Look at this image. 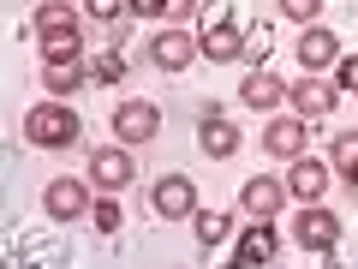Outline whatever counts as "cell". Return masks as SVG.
<instances>
[{"label": "cell", "instance_id": "cell-18", "mask_svg": "<svg viewBox=\"0 0 358 269\" xmlns=\"http://www.w3.org/2000/svg\"><path fill=\"white\" fill-rule=\"evenodd\" d=\"M42 60H84V25L78 30H42Z\"/></svg>", "mask_w": 358, "mask_h": 269}, {"label": "cell", "instance_id": "cell-23", "mask_svg": "<svg viewBox=\"0 0 358 269\" xmlns=\"http://www.w3.org/2000/svg\"><path fill=\"white\" fill-rule=\"evenodd\" d=\"M281 13L293 18V25H317V13H322V0H281Z\"/></svg>", "mask_w": 358, "mask_h": 269}, {"label": "cell", "instance_id": "cell-6", "mask_svg": "<svg viewBox=\"0 0 358 269\" xmlns=\"http://www.w3.org/2000/svg\"><path fill=\"white\" fill-rule=\"evenodd\" d=\"M322 192H329V162H317V156H293V162H287V198H299V204H322Z\"/></svg>", "mask_w": 358, "mask_h": 269}, {"label": "cell", "instance_id": "cell-12", "mask_svg": "<svg viewBox=\"0 0 358 269\" xmlns=\"http://www.w3.org/2000/svg\"><path fill=\"white\" fill-rule=\"evenodd\" d=\"M275 228H268V216H257L251 228H245V240H239V251H233V263L239 269H257V263H268V257H275Z\"/></svg>", "mask_w": 358, "mask_h": 269}, {"label": "cell", "instance_id": "cell-15", "mask_svg": "<svg viewBox=\"0 0 358 269\" xmlns=\"http://www.w3.org/2000/svg\"><path fill=\"white\" fill-rule=\"evenodd\" d=\"M197 144H203L209 162H227V156L239 150V126H233V120H221V114H209L203 126H197Z\"/></svg>", "mask_w": 358, "mask_h": 269}, {"label": "cell", "instance_id": "cell-27", "mask_svg": "<svg viewBox=\"0 0 358 269\" xmlns=\"http://www.w3.org/2000/svg\"><path fill=\"white\" fill-rule=\"evenodd\" d=\"M90 18H102V25H120V0H84Z\"/></svg>", "mask_w": 358, "mask_h": 269}, {"label": "cell", "instance_id": "cell-3", "mask_svg": "<svg viewBox=\"0 0 358 269\" xmlns=\"http://www.w3.org/2000/svg\"><path fill=\"white\" fill-rule=\"evenodd\" d=\"M293 240L305 245V251H334V245H341V216H334V209H322V204H305L299 209V221H293Z\"/></svg>", "mask_w": 358, "mask_h": 269}, {"label": "cell", "instance_id": "cell-10", "mask_svg": "<svg viewBox=\"0 0 358 269\" xmlns=\"http://www.w3.org/2000/svg\"><path fill=\"white\" fill-rule=\"evenodd\" d=\"M197 54H203V60H215V66H221V60H239V54H245V30L233 25V18H209Z\"/></svg>", "mask_w": 358, "mask_h": 269}, {"label": "cell", "instance_id": "cell-5", "mask_svg": "<svg viewBox=\"0 0 358 269\" xmlns=\"http://www.w3.org/2000/svg\"><path fill=\"white\" fill-rule=\"evenodd\" d=\"M131 174H138V167H131V150H126V144H108V150L90 156V186H96V192H126Z\"/></svg>", "mask_w": 358, "mask_h": 269}, {"label": "cell", "instance_id": "cell-4", "mask_svg": "<svg viewBox=\"0 0 358 269\" xmlns=\"http://www.w3.org/2000/svg\"><path fill=\"white\" fill-rule=\"evenodd\" d=\"M42 209H48L54 221H78V216H90V209H96V198H90L84 179L60 174V179H48V192H42Z\"/></svg>", "mask_w": 358, "mask_h": 269}, {"label": "cell", "instance_id": "cell-22", "mask_svg": "<svg viewBox=\"0 0 358 269\" xmlns=\"http://www.w3.org/2000/svg\"><path fill=\"white\" fill-rule=\"evenodd\" d=\"M329 167H341V174L352 179V167H358V132H341V138H334V162Z\"/></svg>", "mask_w": 358, "mask_h": 269}, {"label": "cell", "instance_id": "cell-20", "mask_svg": "<svg viewBox=\"0 0 358 269\" xmlns=\"http://www.w3.org/2000/svg\"><path fill=\"white\" fill-rule=\"evenodd\" d=\"M192 228H197V240H203V245H215V240H227V228H233V221L221 216V209H197V216H192Z\"/></svg>", "mask_w": 358, "mask_h": 269}, {"label": "cell", "instance_id": "cell-7", "mask_svg": "<svg viewBox=\"0 0 358 269\" xmlns=\"http://www.w3.org/2000/svg\"><path fill=\"white\" fill-rule=\"evenodd\" d=\"M287 96H293V108H299V120H329L334 114V102H341V90L334 84H322V78H299V84H287Z\"/></svg>", "mask_w": 358, "mask_h": 269}, {"label": "cell", "instance_id": "cell-17", "mask_svg": "<svg viewBox=\"0 0 358 269\" xmlns=\"http://www.w3.org/2000/svg\"><path fill=\"white\" fill-rule=\"evenodd\" d=\"M84 78H90L84 60H42V90H48V96H72Z\"/></svg>", "mask_w": 358, "mask_h": 269}, {"label": "cell", "instance_id": "cell-9", "mask_svg": "<svg viewBox=\"0 0 358 269\" xmlns=\"http://www.w3.org/2000/svg\"><path fill=\"white\" fill-rule=\"evenodd\" d=\"M150 60L162 66V72H185V66L197 60V42H192V30H179V25H167L162 36L150 42Z\"/></svg>", "mask_w": 358, "mask_h": 269}, {"label": "cell", "instance_id": "cell-13", "mask_svg": "<svg viewBox=\"0 0 358 269\" xmlns=\"http://www.w3.org/2000/svg\"><path fill=\"white\" fill-rule=\"evenodd\" d=\"M239 96H245V108H257V114H268V108H281V102H287V84H281L275 72H263V66H257V72H245Z\"/></svg>", "mask_w": 358, "mask_h": 269}, {"label": "cell", "instance_id": "cell-14", "mask_svg": "<svg viewBox=\"0 0 358 269\" xmlns=\"http://www.w3.org/2000/svg\"><path fill=\"white\" fill-rule=\"evenodd\" d=\"M299 60H305V72H322V66H334V60H341V42H334V30L305 25V36H299Z\"/></svg>", "mask_w": 358, "mask_h": 269}, {"label": "cell", "instance_id": "cell-24", "mask_svg": "<svg viewBox=\"0 0 358 269\" xmlns=\"http://www.w3.org/2000/svg\"><path fill=\"white\" fill-rule=\"evenodd\" d=\"M90 72L102 78V84H120V78H126V60H120V54H96V66H90Z\"/></svg>", "mask_w": 358, "mask_h": 269}, {"label": "cell", "instance_id": "cell-11", "mask_svg": "<svg viewBox=\"0 0 358 269\" xmlns=\"http://www.w3.org/2000/svg\"><path fill=\"white\" fill-rule=\"evenodd\" d=\"M239 204L251 209V216H281V204H287V186L281 179H268V174H257V179H245V192H239Z\"/></svg>", "mask_w": 358, "mask_h": 269}, {"label": "cell", "instance_id": "cell-8", "mask_svg": "<svg viewBox=\"0 0 358 269\" xmlns=\"http://www.w3.org/2000/svg\"><path fill=\"white\" fill-rule=\"evenodd\" d=\"M155 132H162V114L150 102H120L114 108V138L120 144H150Z\"/></svg>", "mask_w": 358, "mask_h": 269}, {"label": "cell", "instance_id": "cell-21", "mask_svg": "<svg viewBox=\"0 0 358 269\" xmlns=\"http://www.w3.org/2000/svg\"><path fill=\"white\" fill-rule=\"evenodd\" d=\"M90 221H96V233H120V198L102 192V198H96V209H90Z\"/></svg>", "mask_w": 358, "mask_h": 269}, {"label": "cell", "instance_id": "cell-16", "mask_svg": "<svg viewBox=\"0 0 358 269\" xmlns=\"http://www.w3.org/2000/svg\"><path fill=\"white\" fill-rule=\"evenodd\" d=\"M263 150H268V156H281V162L305 156V120H275V126L263 132Z\"/></svg>", "mask_w": 358, "mask_h": 269}, {"label": "cell", "instance_id": "cell-28", "mask_svg": "<svg viewBox=\"0 0 358 269\" xmlns=\"http://www.w3.org/2000/svg\"><path fill=\"white\" fill-rule=\"evenodd\" d=\"M352 192H358V167H352Z\"/></svg>", "mask_w": 358, "mask_h": 269}, {"label": "cell", "instance_id": "cell-2", "mask_svg": "<svg viewBox=\"0 0 358 269\" xmlns=\"http://www.w3.org/2000/svg\"><path fill=\"white\" fill-rule=\"evenodd\" d=\"M150 209L162 221H192L197 216V186L185 174H162V179H155V192H150Z\"/></svg>", "mask_w": 358, "mask_h": 269}, {"label": "cell", "instance_id": "cell-26", "mask_svg": "<svg viewBox=\"0 0 358 269\" xmlns=\"http://www.w3.org/2000/svg\"><path fill=\"white\" fill-rule=\"evenodd\" d=\"M126 6H131L138 18H167V13L179 6V0H126Z\"/></svg>", "mask_w": 358, "mask_h": 269}, {"label": "cell", "instance_id": "cell-1", "mask_svg": "<svg viewBox=\"0 0 358 269\" xmlns=\"http://www.w3.org/2000/svg\"><path fill=\"white\" fill-rule=\"evenodd\" d=\"M24 138L36 144V150H66V144L84 138V120H78L66 102H36L24 114Z\"/></svg>", "mask_w": 358, "mask_h": 269}, {"label": "cell", "instance_id": "cell-25", "mask_svg": "<svg viewBox=\"0 0 358 269\" xmlns=\"http://www.w3.org/2000/svg\"><path fill=\"white\" fill-rule=\"evenodd\" d=\"M334 90H358V54H341L334 60Z\"/></svg>", "mask_w": 358, "mask_h": 269}, {"label": "cell", "instance_id": "cell-19", "mask_svg": "<svg viewBox=\"0 0 358 269\" xmlns=\"http://www.w3.org/2000/svg\"><path fill=\"white\" fill-rule=\"evenodd\" d=\"M30 25H36V36H42V30H78V13L66 6V0H42Z\"/></svg>", "mask_w": 358, "mask_h": 269}]
</instances>
